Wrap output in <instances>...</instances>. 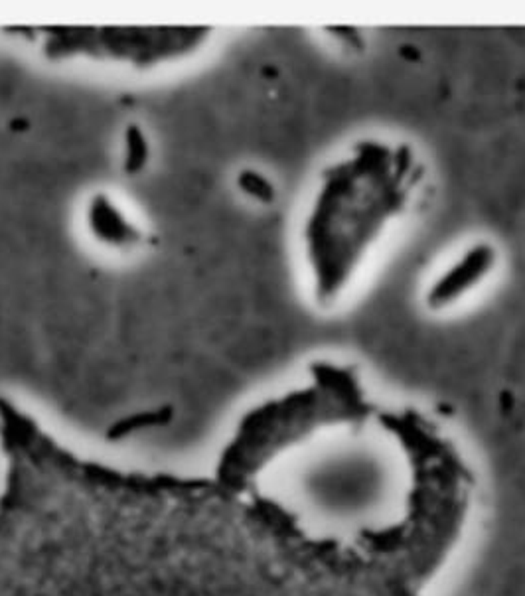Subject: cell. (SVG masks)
<instances>
[{
  "label": "cell",
  "instance_id": "cell-1",
  "mask_svg": "<svg viewBox=\"0 0 525 596\" xmlns=\"http://www.w3.org/2000/svg\"><path fill=\"white\" fill-rule=\"evenodd\" d=\"M497 263V251L492 243L480 241L464 251L441 277L428 287L425 305L432 312H441L458 305L470 291L480 287Z\"/></svg>",
  "mask_w": 525,
  "mask_h": 596
},
{
  "label": "cell",
  "instance_id": "cell-3",
  "mask_svg": "<svg viewBox=\"0 0 525 596\" xmlns=\"http://www.w3.org/2000/svg\"><path fill=\"white\" fill-rule=\"evenodd\" d=\"M237 182H239V186H241V190H243L245 194L255 198V200H259L262 204H271V202L275 200V188H273V184L267 180L265 176H261L259 172L245 170V172H241V176H239Z\"/></svg>",
  "mask_w": 525,
  "mask_h": 596
},
{
  "label": "cell",
  "instance_id": "cell-4",
  "mask_svg": "<svg viewBox=\"0 0 525 596\" xmlns=\"http://www.w3.org/2000/svg\"><path fill=\"white\" fill-rule=\"evenodd\" d=\"M149 156V148H146V140L142 137V133L138 131L137 126H131L126 133V170L128 172H137L144 166Z\"/></svg>",
  "mask_w": 525,
  "mask_h": 596
},
{
  "label": "cell",
  "instance_id": "cell-2",
  "mask_svg": "<svg viewBox=\"0 0 525 596\" xmlns=\"http://www.w3.org/2000/svg\"><path fill=\"white\" fill-rule=\"evenodd\" d=\"M89 223L95 235L107 243H128L138 237L137 231L124 222L123 215L111 206L107 198H97L95 204H91Z\"/></svg>",
  "mask_w": 525,
  "mask_h": 596
}]
</instances>
